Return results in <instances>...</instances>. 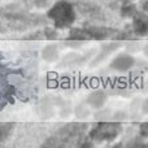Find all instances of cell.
Instances as JSON below:
<instances>
[{
	"label": "cell",
	"mask_w": 148,
	"mask_h": 148,
	"mask_svg": "<svg viewBox=\"0 0 148 148\" xmlns=\"http://www.w3.org/2000/svg\"><path fill=\"white\" fill-rule=\"evenodd\" d=\"M142 9H143V12L148 13V0H144L143 1V4H142Z\"/></svg>",
	"instance_id": "obj_18"
},
{
	"label": "cell",
	"mask_w": 148,
	"mask_h": 148,
	"mask_svg": "<svg viewBox=\"0 0 148 148\" xmlns=\"http://www.w3.org/2000/svg\"><path fill=\"white\" fill-rule=\"evenodd\" d=\"M47 18L53 22L57 30L70 29L75 21V8L68 0H59L47 10Z\"/></svg>",
	"instance_id": "obj_3"
},
{
	"label": "cell",
	"mask_w": 148,
	"mask_h": 148,
	"mask_svg": "<svg viewBox=\"0 0 148 148\" xmlns=\"http://www.w3.org/2000/svg\"><path fill=\"white\" fill-rule=\"evenodd\" d=\"M68 39H69V40H79V42L91 40L88 33L86 31L84 27H70Z\"/></svg>",
	"instance_id": "obj_10"
},
{
	"label": "cell",
	"mask_w": 148,
	"mask_h": 148,
	"mask_svg": "<svg viewBox=\"0 0 148 148\" xmlns=\"http://www.w3.org/2000/svg\"><path fill=\"white\" fill-rule=\"evenodd\" d=\"M75 12L81 13L84 18L90 21L91 23L95 22H103L105 20L104 13H103L100 5H97L94 1H84V0H77L75 3H73Z\"/></svg>",
	"instance_id": "obj_6"
},
{
	"label": "cell",
	"mask_w": 148,
	"mask_h": 148,
	"mask_svg": "<svg viewBox=\"0 0 148 148\" xmlns=\"http://www.w3.org/2000/svg\"><path fill=\"white\" fill-rule=\"evenodd\" d=\"M135 65V59L129 53H121L116 56L110 62V68L117 72H127Z\"/></svg>",
	"instance_id": "obj_9"
},
{
	"label": "cell",
	"mask_w": 148,
	"mask_h": 148,
	"mask_svg": "<svg viewBox=\"0 0 148 148\" xmlns=\"http://www.w3.org/2000/svg\"><path fill=\"white\" fill-rule=\"evenodd\" d=\"M88 139V125L81 122L66 123L55 131L43 146L44 147H91L92 142Z\"/></svg>",
	"instance_id": "obj_1"
},
{
	"label": "cell",
	"mask_w": 148,
	"mask_h": 148,
	"mask_svg": "<svg viewBox=\"0 0 148 148\" xmlns=\"http://www.w3.org/2000/svg\"><path fill=\"white\" fill-rule=\"evenodd\" d=\"M118 1H121V3H127V1H133V0H118Z\"/></svg>",
	"instance_id": "obj_20"
},
{
	"label": "cell",
	"mask_w": 148,
	"mask_h": 148,
	"mask_svg": "<svg viewBox=\"0 0 148 148\" xmlns=\"http://www.w3.org/2000/svg\"><path fill=\"white\" fill-rule=\"evenodd\" d=\"M52 1L53 0H33V4L39 9H44V8H48L52 4Z\"/></svg>",
	"instance_id": "obj_15"
},
{
	"label": "cell",
	"mask_w": 148,
	"mask_h": 148,
	"mask_svg": "<svg viewBox=\"0 0 148 148\" xmlns=\"http://www.w3.org/2000/svg\"><path fill=\"white\" fill-rule=\"evenodd\" d=\"M107 100V96L103 91H96V92H92L88 97H87V103H88L91 107L94 108H100L103 107V104L105 103Z\"/></svg>",
	"instance_id": "obj_11"
},
{
	"label": "cell",
	"mask_w": 148,
	"mask_h": 148,
	"mask_svg": "<svg viewBox=\"0 0 148 148\" xmlns=\"http://www.w3.org/2000/svg\"><path fill=\"white\" fill-rule=\"evenodd\" d=\"M139 135L142 138H148V122H143L139 125Z\"/></svg>",
	"instance_id": "obj_16"
},
{
	"label": "cell",
	"mask_w": 148,
	"mask_h": 148,
	"mask_svg": "<svg viewBox=\"0 0 148 148\" xmlns=\"http://www.w3.org/2000/svg\"><path fill=\"white\" fill-rule=\"evenodd\" d=\"M0 18L8 21V27L14 31H22L27 27L46 25L47 17L36 13H30L20 4L0 7Z\"/></svg>",
	"instance_id": "obj_2"
},
{
	"label": "cell",
	"mask_w": 148,
	"mask_h": 148,
	"mask_svg": "<svg viewBox=\"0 0 148 148\" xmlns=\"http://www.w3.org/2000/svg\"><path fill=\"white\" fill-rule=\"evenodd\" d=\"M43 38H44L43 31H36V33H31L29 35L23 36V39H29V40H31V39H43Z\"/></svg>",
	"instance_id": "obj_17"
},
{
	"label": "cell",
	"mask_w": 148,
	"mask_h": 148,
	"mask_svg": "<svg viewBox=\"0 0 148 148\" xmlns=\"http://www.w3.org/2000/svg\"><path fill=\"white\" fill-rule=\"evenodd\" d=\"M43 34H44V38L48 39V40H53V39H57L59 38V31H57L56 27H52V26H46L43 30Z\"/></svg>",
	"instance_id": "obj_14"
},
{
	"label": "cell",
	"mask_w": 148,
	"mask_h": 148,
	"mask_svg": "<svg viewBox=\"0 0 148 148\" xmlns=\"http://www.w3.org/2000/svg\"><path fill=\"white\" fill-rule=\"evenodd\" d=\"M0 31H1V33H5V31H7V27H4L1 23H0Z\"/></svg>",
	"instance_id": "obj_19"
},
{
	"label": "cell",
	"mask_w": 148,
	"mask_h": 148,
	"mask_svg": "<svg viewBox=\"0 0 148 148\" xmlns=\"http://www.w3.org/2000/svg\"><path fill=\"white\" fill-rule=\"evenodd\" d=\"M133 22H131V29L138 36H147L148 35V13L147 12H139L134 16Z\"/></svg>",
	"instance_id": "obj_8"
},
{
	"label": "cell",
	"mask_w": 148,
	"mask_h": 148,
	"mask_svg": "<svg viewBox=\"0 0 148 148\" xmlns=\"http://www.w3.org/2000/svg\"><path fill=\"white\" fill-rule=\"evenodd\" d=\"M12 73V70L8 69L1 62L0 57V110L4 109L5 105L13 103V96L16 95L14 86L8 82V75Z\"/></svg>",
	"instance_id": "obj_5"
},
{
	"label": "cell",
	"mask_w": 148,
	"mask_h": 148,
	"mask_svg": "<svg viewBox=\"0 0 148 148\" xmlns=\"http://www.w3.org/2000/svg\"><path fill=\"white\" fill-rule=\"evenodd\" d=\"M120 13H121V17H123V18H133L138 13L136 4H134L131 1L122 3V5L120 8Z\"/></svg>",
	"instance_id": "obj_12"
},
{
	"label": "cell",
	"mask_w": 148,
	"mask_h": 148,
	"mask_svg": "<svg viewBox=\"0 0 148 148\" xmlns=\"http://www.w3.org/2000/svg\"><path fill=\"white\" fill-rule=\"evenodd\" d=\"M122 133V125L118 122H97L88 131V138L92 142H110L118 138Z\"/></svg>",
	"instance_id": "obj_4"
},
{
	"label": "cell",
	"mask_w": 148,
	"mask_h": 148,
	"mask_svg": "<svg viewBox=\"0 0 148 148\" xmlns=\"http://www.w3.org/2000/svg\"><path fill=\"white\" fill-rule=\"evenodd\" d=\"M135 38H138V36L135 35V33L131 29V30L118 31V34L116 35L114 39H117V40H131V39H135Z\"/></svg>",
	"instance_id": "obj_13"
},
{
	"label": "cell",
	"mask_w": 148,
	"mask_h": 148,
	"mask_svg": "<svg viewBox=\"0 0 148 148\" xmlns=\"http://www.w3.org/2000/svg\"><path fill=\"white\" fill-rule=\"evenodd\" d=\"M83 27L88 33L90 38L95 39V40L114 39L116 35L118 34V31H120L114 27H109V26H104V25H96V23H91V22H86L83 25Z\"/></svg>",
	"instance_id": "obj_7"
}]
</instances>
